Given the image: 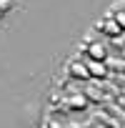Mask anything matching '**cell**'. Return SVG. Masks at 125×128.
<instances>
[{"instance_id": "obj_2", "label": "cell", "mask_w": 125, "mask_h": 128, "mask_svg": "<svg viewBox=\"0 0 125 128\" xmlns=\"http://www.w3.org/2000/svg\"><path fill=\"white\" fill-rule=\"evenodd\" d=\"M100 30H103V33H108L110 38H118V35L123 33V28H120V25H118L113 18H105V20L100 23Z\"/></svg>"}, {"instance_id": "obj_3", "label": "cell", "mask_w": 125, "mask_h": 128, "mask_svg": "<svg viewBox=\"0 0 125 128\" xmlns=\"http://www.w3.org/2000/svg\"><path fill=\"white\" fill-rule=\"evenodd\" d=\"M113 20H115V23H118V25L125 30V10H118V13L113 15Z\"/></svg>"}, {"instance_id": "obj_1", "label": "cell", "mask_w": 125, "mask_h": 128, "mask_svg": "<svg viewBox=\"0 0 125 128\" xmlns=\"http://www.w3.org/2000/svg\"><path fill=\"white\" fill-rule=\"evenodd\" d=\"M88 58H93V60H105V58H108V48H105L103 43H90V45H88Z\"/></svg>"}]
</instances>
